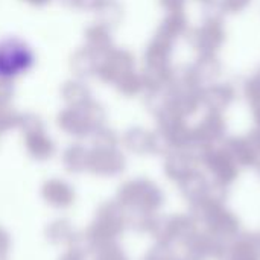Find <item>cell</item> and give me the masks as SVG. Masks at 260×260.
Wrapping results in <instances>:
<instances>
[{
    "label": "cell",
    "mask_w": 260,
    "mask_h": 260,
    "mask_svg": "<svg viewBox=\"0 0 260 260\" xmlns=\"http://www.w3.org/2000/svg\"><path fill=\"white\" fill-rule=\"evenodd\" d=\"M126 229L128 212L116 200H107L98 206L93 221L84 232H79L78 242L73 247H79L91 254L105 244L117 242Z\"/></svg>",
    "instance_id": "1"
},
{
    "label": "cell",
    "mask_w": 260,
    "mask_h": 260,
    "mask_svg": "<svg viewBox=\"0 0 260 260\" xmlns=\"http://www.w3.org/2000/svg\"><path fill=\"white\" fill-rule=\"evenodd\" d=\"M128 215H155L165 206L161 187L149 178H133L119 186L114 198Z\"/></svg>",
    "instance_id": "2"
},
{
    "label": "cell",
    "mask_w": 260,
    "mask_h": 260,
    "mask_svg": "<svg viewBox=\"0 0 260 260\" xmlns=\"http://www.w3.org/2000/svg\"><path fill=\"white\" fill-rule=\"evenodd\" d=\"M192 216L197 222L204 224L206 232L215 238L232 244L241 235L239 218L225 207V203H219L213 198H204L203 201L190 206Z\"/></svg>",
    "instance_id": "3"
},
{
    "label": "cell",
    "mask_w": 260,
    "mask_h": 260,
    "mask_svg": "<svg viewBox=\"0 0 260 260\" xmlns=\"http://www.w3.org/2000/svg\"><path fill=\"white\" fill-rule=\"evenodd\" d=\"M197 219L192 215H158L155 213L151 222L149 233L155 242L174 245V244H184L189 238H192L197 230Z\"/></svg>",
    "instance_id": "4"
},
{
    "label": "cell",
    "mask_w": 260,
    "mask_h": 260,
    "mask_svg": "<svg viewBox=\"0 0 260 260\" xmlns=\"http://www.w3.org/2000/svg\"><path fill=\"white\" fill-rule=\"evenodd\" d=\"M187 256L198 260H224L227 256L230 244L215 238L209 232H197L184 244Z\"/></svg>",
    "instance_id": "5"
},
{
    "label": "cell",
    "mask_w": 260,
    "mask_h": 260,
    "mask_svg": "<svg viewBox=\"0 0 260 260\" xmlns=\"http://www.w3.org/2000/svg\"><path fill=\"white\" fill-rule=\"evenodd\" d=\"M206 168L213 177L215 183H219L222 186H230L236 181L239 175V166L236 161L230 157V154L222 148V149H210L209 154L206 155L204 161Z\"/></svg>",
    "instance_id": "6"
},
{
    "label": "cell",
    "mask_w": 260,
    "mask_h": 260,
    "mask_svg": "<svg viewBox=\"0 0 260 260\" xmlns=\"http://www.w3.org/2000/svg\"><path fill=\"white\" fill-rule=\"evenodd\" d=\"M41 200L52 209L67 210L76 201V190L66 180L49 178L41 186Z\"/></svg>",
    "instance_id": "7"
},
{
    "label": "cell",
    "mask_w": 260,
    "mask_h": 260,
    "mask_svg": "<svg viewBox=\"0 0 260 260\" xmlns=\"http://www.w3.org/2000/svg\"><path fill=\"white\" fill-rule=\"evenodd\" d=\"M88 169L98 177H117L125 169V158L111 148H101L90 154Z\"/></svg>",
    "instance_id": "8"
},
{
    "label": "cell",
    "mask_w": 260,
    "mask_h": 260,
    "mask_svg": "<svg viewBox=\"0 0 260 260\" xmlns=\"http://www.w3.org/2000/svg\"><path fill=\"white\" fill-rule=\"evenodd\" d=\"M79 232L75 229L69 218H56L50 221L44 229V239L53 247H73L76 245Z\"/></svg>",
    "instance_id": "9"
},
{
    "label": "cell",
    "mask_w": 260,
    "mask_h": 260,
    "mask_svg": "<svg viewBox=\"0 0 260 260\" xmlns=\"http://www.w3.org/2000/svg\"><path fill=\"white\" fill-rule=\"evenodd\" d=\"M210 184L212 183H209L203 174H200L198 171H193L192 174H189L186 178H183L178 183V187H180L183 198L190 206H193V204L203 201L204 198H207L209 190H210Z\"/></svg>",
    "instance_id": "10"
},
{
    "label": "cell",
    "mask_w": 260,
    "mask_h": 260,
    "mask_svg": "<svg viewBox=\"0 0 260 260\" xmlns=\"http://www.w3.org/2000/svg\"><path fill=\"white\" fill-rule=\"evenodd\" d=\"M224 149L230 154V157L236 161L239 168H250L257 165V152L250 142V139L233 137L225 142Z\"/></svg>",
    "instance_id": "11"
},
{
    "label": "cell",
    "mask_w": 260,
    "mask_h": 260,
    "mask_svg": "<svg viewBox=\"0 0 260 260\" xmlns=\"http://www.w3.org/2000/svg\"><path fill=\"white\" fill-rule=\"evenodd\" d=\"M195 171V161L186 151H174L165 161V174L169 180L180 183Z\"/></svg>",
    "instance_id": "12"
},
{
    "label": "cell",
    "mask_w": 260,
    "mask_h": 260,
    "mask_svg": "<svg viewBox=\"0 0 260 260\" xmlns=\"http://www.w3.org/2000/svg\"><path fill=\"white\" fill-rule=\"evenodd\" d=\"M224 133H225V125L222 119L218 114H210L198 125V128L192 131V140L212 146L215 142L224 137Z\"/></svg>",
    "instance_id": "13"
},
{
    "label": "cell",
    "mask_w": 260,
    "mask_h": 260,
    "mask_svg": "<svg viewBox=\"0 0 260 260\" xmlns=\"http://www.w3.org/2000/svg\"><path fill=\"white\" fill-rule=\"evenodd\" d=\"M88 154L81 146H73L64 154V168L70 174H81L88 169Z\"/></svg>",
    "instance_id": "14"
},
{
    "label": "cell",
    "mask_w": 260,
    "mask_h": 260,
    "mask_svg": "<svg viewBox=\"0 0 260 260\" xmlns=\"http://www.w3.org/2000/svg\"><path fill=\"white\" fill-rule=\"evenodd\" d=\"M91 254H93V260H129L125 250L119 245V242L105 244L96 248Z\"/></svg>",
    "instance_id": "15"
},
{
    "label": "cell",
    "mask_w": 260,
    "mask_h": 260,
    "mask_svg": "<svg viewBox=\"0 0 260 260\" xmlns=\"http://www.w3.org/2000/svg\"><path fill=\"white\" fill-rule=\"evenodd\" d=\"M174 251H172V247L171 245H166V244H160V242H155L154 247H151L146 254L143 256L142 260H174Z\"/></svg>",
    "instance_id": "16"
},
{
    "label": "cell",
    "mask_w": 260,
    "mask_h": 260,
    "mask_svg": "<svg viewBox=\"0 0 260 260\" xmlns=\"http://www.w3.org/2000/svg\"><path fill=\"white\" fill-rule=\"evenodd\" d=\"M236 241L247 250L250 251L253 256L260 259V233H245V235H239L236 238Z\"/></svg>",
    "instance_id": "17"
},
{
    "label": "cell",
    "mask_w": 260,
    "mask_h": 260,
    "mask_svg": "<svg viewBox=\"0 0 260 260\" xmlns=\"http://www.w3.org/2000/svg\"><path fill=\"white\" fill-rule=\"evenodd\" d=\"M87 256H88V253L84 251L82 248L70 247L58 257V260H87Z\"/></svg>",
    "instance_id": "18"
},
{
    "label": "cell",
    "mask_w": 260,
    "mask_h": 260,
    "mask_svg": "<svg viewBox=\"0 0 260 260\" xmlns=\"http://www.w3.org/2000/svg\"><path fill=\"white\" fill-rule=\"evenodd\" d=\"M11 248H12V236L3 225H0V253H9Z\"/></svg>",
    "instance_id": "19"
},
{
    "label": "cell",
    "mask_w": 260,
    "mask_h": 260,
    "mask_svg": "<svg viewBox=\"0 0 260 260\" xmlns=\"http://www.w3.org/2000/svg\"><path fill=\"white\" fill-rule=\"evenodd\" d=\"M250 142L253 143V146H254V149H256V152H257V163L260 161V129H256L254 133H251L250 134Z\"/></svg>",
    "instance_id": "20"
},
{
    "label": "cell",
    "mask_w": 260,
    "mask_h": 260,
    "mask_svg": "<svg viewBox=\"0 0 260 260\" xmlns=\"http://www.w3.org/2000/svg\"><path fill=\"white\" fill-rule=\"evenodd\" d=\"M245 2H251V0H224V5L227 3L230 9H241L247 5Z\"/></svg>",
    "instance_id": "21"
},
{
    "label": "cell",
    "mask_w": 260,
    "mask_h": 260,
    "mask_svg": "<svg viewBox=\"0 0 260 260\" xmlns=\"http://www.w3.org/2000/svg\"><path fill=\"white\" fill-rule=\"evenodd\" d=\"M0 260H9V253H0Z\"/></svg>",
    "instance_id": "22"
},
{
    "label": "cell",
    "mask_w": 260,
    "mask_h": 260,
    "mask_svg": "<svg viewBox=\"0 0 260 260\" xmlns=\"http://www.w3.org/2000/svg\"><path fill=\"white\" fill-rule=\"evenodd\" d=\"M256 122H257V125H259V129H260V107L257 108V113H256Z\"/></svg>",
    "instance_id": "23"
},
{
    "label": "cell",
    "mask_w": 260,
    "mask_h": 260,
    "mask_svg": "<svg viewBox=\"0 0 260 260\" xmlns=\"http://www.w3.org/2000/svg\"><path fill=\"white\" fill-rule=\"evenodd\" d=\"M174 260H198V259H195V257H190V256H186L184 259H177V257H175Z\"/></svg>",
    "instance_id": "24"
}]
</instances>
